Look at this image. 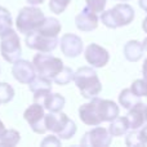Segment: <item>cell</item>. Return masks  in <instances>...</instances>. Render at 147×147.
Listing matches in <instances>:
<instances>
[{"instance_id": "30bf717a", "label": "cell", "mask_w": 147, "mask_h": 147, "mask_svg": "<svg viewBox=\"0 0 147 147\" xmlns=\"http://www.w3.org/2000/svg\"><path fill=\"white\" fill-rule=\"evenodd\" d=\"M112 134L106 128H102L97 125L94 129L86 132L80 141L81 146L88 147H107L111 145Z\"/></svg>"}, {"instance_id": "277c9868", "label": "cell", "mask_w": 147, "mask_h": 147, "mask_svg": "<svg viewBox=\"0 0 147 147\" xmlns=\"http://www.w3.org/2000/svg\"><path fill=\"white\" fill-rule=\"evenodd\" d=\"M134 20V10L132 5L127 3H120L115 5L112 9L102 12L101 21L106 27L109 28H117L127 26L133 22Z\"/></svg>"}, {"instance_id": "603a6c76", "label": "cell", "mask_w": 147, "mask_h": 147, "mask_svg": "<svg viewBox=\"0 0 147 147\" xmlns=\"http://www.w3.org/2000/svg\"><path fill=\"white\" fill-rule=\"evenodd\" d=\"M13 21L9 10L5 9L4 7H0V38L4 34H7L9 30H12Z\"/></svg>"}, {"instance_id": "74e56055", "label": "cell", "mask_w": 147, "mask_h": 147, "mask_svg": "<svg viewBox=\"0 0 147 147\" xmlns=\"http://www.w3.org/2000/svg\"><path fill=\"white\" fill-rule=\"evenodd\" d=\"M119 1H128V0H119Z\"/></svg>"}, {"instance_id": "8992f818", "label": "cell", "mask_w": 147, "mask_h": 147, "mask_svg": "<svg viewBox=\"0 0 147 147\" xmlns=\"http://www.w3.org/2000/svg\"><path fill=\"white\" fill-rule=\"evenodd\" d=\"M32 63H34V67H35L38 75L52 79V80L65 67L61 58L54 57L52 54H44V53L36 54L34 57Z\"/></svg>"}, {"instance_id": "4fadbf2b", "label": "cell", "mask_w": 147, "mask_h": 147, "mask_svg": "<svg viewBox=\"0 0 147 147\" xmlns=\"http://www.w3.org/2000/svg\"><path fill=\"white\" fill-rule=\"evenodd\" d=\"M12 74L17 81L21 84H30L36 76V70L34 67V63L26 61V59H18L13 63Z\"/></svg>"}, {"instance_id": "9a60e30c", "label": "cell", "mask_w": 147, "mask_h": 147, "mask_svg": "<svg viewBox=\"0 0 147 147\" xmlns=\"http://www.w3.org/2000/svg\"><path fill=\"white\" fill-rule=\"evenodd\" d=\"M127 119L129 121L130 129H141L143 125L147 124V105L142 102L134 105L128 111Z\"/></svg>"}, {"instance_id": "4316f807", "label": "cell", "mask_w": 147, "mask_h": 147, "mask_svg": "<svg viewBox=\"0 0 147 147\" xmlns=\"http://www.w3.org/2000/svg\"><path fill=\"white\" fill-rule=\"evenodd\" d=\"M70 3H71V0H51L49 1V9L54 14H61L66 10Z\"/></svg>"}, {"instance_id": "f546056e", "label": "cell", "mask_w": 147, "mask_h": 147, "mask_svg": "<svg viewBox=\"0 0 147 147\" xmlns=\"http://www.w3.org/2000/svg\"><path fill=\"white\" fill-rule=\"evenodd\" d=\"M40 145L43 147H45V146L59 147L61 146V140H59V137H57V136H49V137H45L43 141H41Z\"/></svg>"}, {"instance_id": "7402d4cb", "label": "cell", "mask_w": 147, "mask_h": 147, "mask_svg": "<svg viewBox=\"0 0 147 147\" xmlns=\"http://www.w3.org/2000/svg\"><path fill=\"white\" fill-rule=\"evenodd\" d=\"M21 140V136L17 130L14 129H5L3 132V134L0 136V145L1 146H8V147H13L17 146L18 142Z\"/></svg>"}, {"instance_id": "e0dca14e", "label": "cell", "mask_w": 147, "mask_h": 147, "mask_svg": "<svg viewBox=\"0 0 147 147\" xmlns=\"http://www.w3.org/2000/svg\"><path fill=\"white\" fill-rule=\"evenodd\" d=\"M39 103H41L44 106V109L48 110L51 112H59L62 111V109L65 107L66 99L63 96H61L59 93H48L45 97L39 101Z\"/></svg>"}, {"instance_id": "6da1fadb", "label": "cell", "mask_w": 147, "mask_h": 147, "mask_svg": "<svg viewBox=\"0 0 147 147\" xmlns=\"http://www.w3.org/2000/svg\"><path fill=\"white\" fill-rule=\"evenodd\" d=\"M119 106L114 101L94 97L89 103H84L79 109V117L86 125L97 127L103 121H112L119 116Z\"/></svg>"}, {"instance_id": "d4e9b609", "label": "cell", "mask_w": 147, "mask_h": 147, "mask_svg": "<svg viewBox=\"0 0 147 147\" xmlns=\"http://www.w3.org/2000/svg\"><path fill=\"white\" fill-rule=\"evenodd\" d=\"M125 143L128 146L137 147V146H146L147 143L143 140L142 134H141L140 129H132V132H129L125 137Z\"/></svg>"}, {"instance_id": "7c38bea8", "label": "cell", "mask_w": 147, "mask_h": 147, "mask_svg": "<svg viewBox=\"0 0 147 147\" xmlns=\"http://www.w3.org/2000/svg\"><path fill=\"white\" fill-rule=\"evenodd\" d=\"M59 44H61L62 53L69 58H75L80 56L84 49L81 38L75 34H65L59 40Z\"/></svg>"}, {"instance_id": "e575fe53", "label": "cell", "mask_w": 147, "mask_h": 147, "mask_svg": "<svg viewBox=\"0 0 147 147\" xmlns=\"http://www.w3.org/2000/svg\"><path fill=\"white\" fill-rule=\"evenodd\" d=\"M5 130V127H4V123L1 121V120H0V136L3 134V132H4Z\"/></svg>"}, {"instance_id": "836d02e7", "label": "cell", "mask_w": 147, "mask_h": 147, "mask_svg": "<svg viewBox=\"0 0 147 147\" xmlns=\"http://www.w3.org/2000/svg\"><path fill=\"white\" fill-rule=\"evenodd\" d=\"M140 7L142 8L145 12H147V0H140Z\"/></svg>"}, {"instance_id": "2e32d148", "label": "cell", "mask_w": 147, "mask_h": 147, "mask_svg": "<svg viewBox=\"0 0 147 147\" xmlns=\"http://www.w3.org/2000/svg\"><path fill=\"white\" fill-rule=\"evenodd\" d=\"M52 79L44 78V76H35L34 80L28 84V88L34 94V102H39L43 97L52 92Z\"/></svg>"}, {"instance_id": "8fae6325", "label": "cell", "mask_w": 147, "mask_h": 147, "mask_svg": "<svg viewBox=\"0 0 147 147\" xmlns=\"http://www.w3.org/2000/svg\"><path fill=\"white\" fill-rule=\"evenodd\" d=\"M85 59L92 67H97L101 69L107 65L110 61V54L103 47L98 45L96 43H92L86 47L85 49Z\"/></svg>"}, {"instance_id": "1f68e13d", "label": "cell", "mask_w": 147, "mask_h": 147, "mask_svg": "<svg viewBox=\"0 0 147 147\" xmlns=\"http://www.w3.org/2000/svg\"><path fill=\"white\" fill-rule=\"evenodd\" d=\"M142 72H143V79L147 81V58L143 62V67H142Z\"/></svg>"}, {"instance_id": "ba28073f", "label": "cell", "mask_w": 147, "mask_h": 147, "mask_svg": "<svg viewBox=\"0 0 147 147\" xmlns=\"http://www.w3.org/2000/svg\"><path fill=\"white\" fill-rule=\"evenodd\" d=\"M26 45L40 53H51L59 44L58 36H45L39 31H31L26 35Z\"/></svg>"}, {"instance_id": "ac0fdd59", "label": "cell", "mask_w": 147, "mask_h": 147, "mask_svg": "<svg viewBox=\"0 0 147 147\" xmlns=\"http://www.w3.org/2000/svg\"><path fill=\"white\" fill-rule=\"evenodd\" d=\"M62 30V25L57 18L54 17H45L40 26L38 27V30L40 34L45 36H58V34Z\"/></svg>"}, {"instance_id": "44dd1931", "label": "cell", "mask_w": 147, "mask_h": 147, "mask_svg": "<svg viewBox=\"0 0 147 147\" xmlns=\"http://www.w3.org/2000/svg\"><path fill=\"white\" fill-rule=\"evenodd\" d=\"M140 102H141V97L137 96L136 93H133L130 88L129 89H123L121 93H120V96H119L120 106H123L127 110L132 109L134 105L140 103Z\"/></svg>"}, {"instance_id": "d6986e66", "label": "cell", "mask_w": 147, "mask_h": 147, "mask_svg": "<svg viewBox=\"0 0 147 147\" xmlns=\"http://www.w3.org/2000/svg\"><path fill=\"white\" fill-rule=\"evenodd\" d=\"M143 45L137 40H130L125 44L124 47V56L128 61L130 62H137L138 59H141L143 54Z\"/></svg>"}, {"instance_id": "5bb4252c", "label": "cell", "mask_w": 147, "mask_h": 147, "mask_svg": "<svg viewBox=\"0 0 147 147\" xmlns=\"http://www.w3.org/2000/svg\"><path fill=\"white\" fill-rule=\"evenodd\" d=\"M75 23L80 31H93L98 27V16L88 7H85L75 17Z\"/></svg>"}, {"instance_id": "9c48e42d", "label": "cell", "mask_w": 147, "mask_h": 147, "mask_svg": "<svg viewBox=\"0 0 147 147\" xmlns=\"http://www.w3.org/2000/svg\"><path fill=\"white\" fill-rule=\"evenodd\" d=\"M25 120L28 123L30 128L38 134H44L47 132L45 127V112L44 106L39 102H34L28 109H26L23 114Z\"/></svg>"}, {"instance_id": "52a82bcc", "label": "cell", "mask_w": 147, "mask_h": 147, "mask_svg": "<svg viewBox=\"0 0 147 147\" xmlns=\"http://www.w3.org/2000/svg\"><path fill=\"white\" fill-rule=\"evenodd\" d=\"M0 52H1L3 58L7 62H9V63H14L18 59H21V56H22L21 40L18 34L13 28L1 36Z\"/></svg>"}, {"instance_id": "f35d334b", "label": "cell", "mask_w": 147, "mask_h": 147, "mask_svg": "<svg viewBox=\"0 0 147 147\" xmlns=\"http://www.w3.org/2000/svg\"><path fill=\"white\" fill-rule=\"evenodd\" d=\"M0 105H1V102H0Z\"/></svg>"}, {"instance_id": "d590c367", "label": "cell", "mask_w": 147, "mask_h": 147, "mask_svg": "<svg viewBox=\"0 0 147 147\" xmlns=\"http://www.w3.org/2000/svg\"><path fill=\"white\" fill-rule=\"evenodd\" d=\"M142 27H143V30H145V32L147 34V17L145 18V21H143V23H142Z\"/></svg>"}, {"instance_id": "4dcf8cb0", "label": "cell", "mask_w": 147, "mask_h": 147, "mask_svg": "<svg viewBox=\"0 0 147 147\" xmlns=\"http://www.w3.org/2000/svg\"><path fill=\"white\" fill-rule=\"evenodd\" d=\"M141 134H142V137H143V140H145V142L147 143V124H145L142 128H141Z\"/></svg>"}, {"instance_id": "83f0119b", "label": "cell", "mask_w": 147, "mask_h": 147, "mask_svg": "<svg viewBox=\"0 0 147 147\" xmlns=\"http://www.w3.org/2000/svg\"><path fill=\"white\" fill-rule=\"evenodd\" d=\"M133 93H136L140 97H147V81L145 79H138V80L133 81L132 86H130Z\"/></svg>"}, {"instance_id": "ffe728a7", "label": "cell", "mask_w": 147, "mask_h": 147, "mask_svg": "<svg viewBox=\"0 0 147 147\" xmlns=\"http://www.w3.org/2000/svg\"><path fill=\"white\" fill-rule=\"evenodd\" d=\"M130 129L129 127V121H128L127 116H117L116 119H114L111 121L109 127V130L114 137H120L128 133V130Z\"/></svg>"}, {"instance_id": "3957f363", "label": "cell", "mask_w": 147, "mask_h": 147, "mask_svg": "<svg viewBox=\"0 0 147 147\" xmlns=\"http://www.w3.org/2000/svg\"><path fill=\"white\" fill-rule=\"evenodd\" d=\"M45 127L47 130L54 133L61 140H70L75 136L76 124L63 112H51L45 114Z\"/></svg>"}, {"instance_id": "cb8c5ba5", "label": "cell", "mask_w": 147, "mask_h": 147, "mask_svg": "<svg viewBox=\"0 0 147 147\" xmlns=\"http://www.w3.org/2000/svg\"><path fill=\"white\" fill-rule=\"evenodd\" d=\"M74 75H75V72L72 71L71 67L65 66L63 69L56 75V78L53 79V81L56 84H58V85H67L70 81L74 80Z\"/></svg>"}, {"instance_id": "d6a6232c", "label": "cell", "mask_w": 147, "mask_h": 147, "mask_svg": "<svg viewBox=\"0 0 147 147\" xmlns=\"http://www.w3.org/2000/svg\"><path fill=\"white\" fill-rule=\"evenodd\" d=\"M27 3L30 5H39L41 3H44V0H27Z\"/></svg>"}, {"instance_id": "8d00e7d4", "label": "cell", "mask_w": 147, "mask_h": 147, "mask_svg": "<svg viewBox=\"0 0 147 147\" xmlns=\"http://www.w3.org/2000/svg\"><path fill=\"white\" fill-rule=\"evenodd\" d=\"M142 45H143V49H145V51L147 52V38L145 39V40H143V43H142Z\"/></svg>"}, {"instance_id": "7a4b0ae2", "label": "cell", "mask_w": 147, "mask_h": 147, "mask_svg": "<svg viewBox=\"0 0 147 147\" xmlns=\"http://www.w3.org/2000/svg\"><path fill=\"white\" fill-rule=\"evenodd\" d=\"M74 81L80 90L81 96L86 99L97 97L102 90V84L93 67H80L74 75Z\"/></svg>"}, {"instance_id": "484cf974", "label": "cell", "mask_w": 147, "mask_h": 147, "mask_svg": "<svg viewBox=\"0 0 147 147\" xmlns=\"http://www.w3.org/2000/svg\"><path fill=\"white\" fill-rule=\"evenodd\" d=\"M14 98V89L8 83H0V102L9 103Z\"/></svg>"}, {"instance_id": "f1b7e54d", "label": "cell", "mask_w": 147, "mask_h": 147, "mask_svg": "<svg viewBox=\"0 0 147 147\" xmlns=\"http://www.w3.org/2000/svg\"><path fill=\"white\" fill-rule=\"evenodd\" d=\"M86 7L90 10H93L94 13H102L105 10V7H106V0H85Z\"/></svg>"}, {"instance_id": "5b68a950", "label": "cell", "mask_w": 147, "mask_h": 147, "mask_svg": "<svg viewBox=\"0 0 147 147\" xmlns=\"http://www.w3.org/2000/svg\"><path fill=\"white\" fill-rule=\"evenodd\" d=\"M44 18L45 16L43 10L36 8L35 5H28V7H23L20 10L17 21H16V26L21 34L27 35L31 31L38 30V27L43 23Z\"/></svg>"}]
</instances>
